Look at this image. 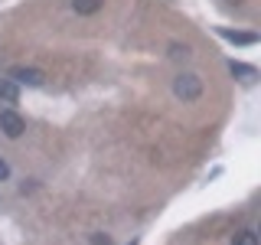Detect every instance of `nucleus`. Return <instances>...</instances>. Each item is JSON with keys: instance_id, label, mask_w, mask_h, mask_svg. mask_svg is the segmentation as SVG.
<instances>
[{"instance_id": "obj_11", "label": "nucleus", "mask_w": 261, "mask_h": 245, "mask_svg": "<svg viewBox=\"0 0 261 245\" xmlns=\"http://www.w3.org/2000/svg\"><path fill=\"white\" fill-rule=\"evenodd\" d=\"M7 177H10V167H7V160L0 157V180H7Z\"/></svg>"}, {"instance_id": "obj_5", "label": "nucleus", "mask_w": 261, "mask_h": 245, "mask_svg": "<svg viewBox=\"0 0 261 245\" xmlns=\"http://www.w3.org/2000/svg\"><path fill=\"white\" fill-rule=\"evenodd\" d=\"M0 102H7V105H16V102H20V85H16L13 79H4V82H0Z\"/></svg>"}, {"instance_id": "obj_2", "label": "nucleus", "mask_w": 261, "mask_h": 245, "mask_svg": "<svg viewBox=\"0 0 261 245\" xmlns=\"http://www.w3.org/2000/svg\"><path fill=\"white\" fill-rule=\"evenodd\" d=\"M0 131H4L10 141H16V137L27 131V121H23L13 108H4V111H0Z\"/></svg>"}, {"instance_id": "obj_10", "label": "nucleus", "mask_w": 261, "mask_h": 245, "mask_svg": "<svg viewBox=\"0 0 261 245\" xmlns=\"http://www.w3.org/2000/svg\"><path fill=\"white\" fill-rule=\"evenodd\" d=\"M88 245H114L105 232H95V235H88Z\"/></svg>"}, {"instance_id": "obj_6", "label": "nucleus", "mask_w": 261, "mask_h": 245, "mask_svg": "<svg viewBox=\"0 0 261 245\" xmlns=\"http://www.w3.org/2000/svg\"><path fill=\"white\" fill-rule=\"evenodd\" d=\"M72 7H75L79 16H92V13H98L105 7V0H72Z\"/></svg>"}, {"instance_id": "obj_9", "label": "nucleus", "mask_w": 261, "mask_h": 245, "mask_svg": "<svg viewBox=\"0 0 261 245\" xmlns=\"http://www.w3.org/2000/svg\"><path fill=\"white\" fill-rule=\"evenodd\" d=\"M170 59H190V46H179V43H170Z\"/></svg>"}, {"instance_id": "obj_7", "label": "nucleus", "mask_w": 261, "mask_h": 245, "mask_svg": "<svg viewBox=\"0 0 261 245\" xmlns=\"http://www.w3.org/2000/svg\"><path fill=\"white\" fill-rule=\"evenodd\" d=\"M232 245H258V232L255 229H239L232 235Z\"/></svg>"}, {"instance_id": "obj_1", "label": "nucleus", "mask_w": 261, "mask_h": 245, "mask_svg": "<svg viewBox=\"0 0 261 245\" xmlns=\"http://www.w3.org/2000/svg\"><path fill=\"white\" fill-rule=\"evenodd\" d=\"M173 95L179 98V102H196V98L202 95V79L193 76V72L176 76V79H173Z\"/></svg>"}, {"instance_id": "obj_12", "label": "nucleus", "mask_w": 261, "mask_h": 245, "mask_svg": "<svg viewBox=\"0 0 261 245\" xmlns=\"http://www.w3.org/2000/svg\"><path fill=\"white\" fill-rule=\"evenodd\" d=\"M228 4H235V7H239V4H245V0H228Z\"/></svg>"}, {"instance_id": "obj_4", "label": "nucleus", "mask_w": 261, "mask_h": 245, "mask_svg": "<svg viewBox=\"0 0 261 245\" xmlns=\"http://www.w3.org/2000/svg\"><path fill=\"white\" fill-rule=\"evenodd\" d=\"M219 36L228 39V43H239V46H255L258 43V33H235V30H219Z\"/></svg>"}, {"instance_id": "obj_8", "label": "nucleus", "mask_w": 261, "mask_h": 245, "mask_svg": "<svg viewBox=\"0 0 261 245\" xmlns=\"http://www.w3.org/2000/svg\"><path fill=\"white\" fill-rule=\"evenodd\" d=\"M228 72H232V76H242V79H255L258 72H255V65H245V62H228Z\"/></svg>"}, {"instance_id": "obj_3", "label": "nucleus", "mask_w": 261, "mask_h": 245, "mask_svg": "<svg viewBox=\"0 0 261 245\" xmlns=\"http://www.w3.org/2000/svg\"><path fill=\"white\" fill-rule=\"evenodd\" d=\"M7 79H13L16 85H30V88L43 85V72H39V69H23V65H20V69H10Z\"/></svg>"}]
</instances>
